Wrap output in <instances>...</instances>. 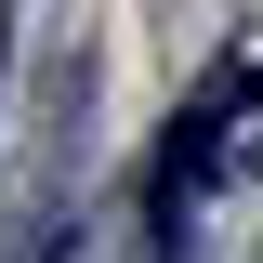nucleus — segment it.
I'll list each match as a JSON object with an SVG mask.
<instances>
[{"instance_id": "1", "label": "nucleus", "mask_w": 263, "mask_h": 263, "mask_svg": "<svg viewBox=\"0 0 263 263\" xmlns=\"http://www.w3.org/2000/svg\"><path fill=\"white\" fill-rule=\"evenodd\" d=\"M250 92H263V27H250V40H224V66L184 92V119H171V145H158V171H145V211H158V237H184V211L211 197V171L237 158V119H250Z\"/></svg>"}]
</instances>
